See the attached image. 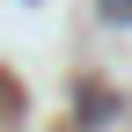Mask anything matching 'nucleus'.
Here are the masks:
<instances>
[{
	"mask_svg": "<svg viewBox=\"0 0 132 132\" xmlns=\"http://www.w3.org/2000/svg\"><path fill=\"white\" fill-rule=\"evenodd\" d=\"M103 7H110V15H118V22H132V0H103Z\"/></svg>",
	"mask_w": 132,
	"mask_h": 132,
	"instance_id": "f257e3e1",
	"label": "nucleus"
}]
</instances>
